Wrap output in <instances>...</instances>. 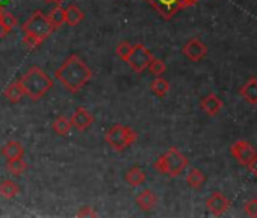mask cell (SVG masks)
I'll list each match as a JSON object with an SVG mask.
<instances>
[{
	"mask_svg": "<svg viewBox=\"0 0 257 218\" xmlns=\"http://www.w3.org/2000/svg\"><path fill=\"white\" fill-rule=\"evenodd\" d=\"M55 77L67 91L76 94L92 79V70L77 55H70L62 65L56 68Z\"/></svg>",
	"mask_w": 257,
	"mask_h": 218,
	"instance_id": "1",
	"label": "cell"
},
{
	"mask_svg": "<svg viewBox=\"0 0 257 218\" xmlns=\"http://www.w3.org/2000/svg\"><path fill=\"white\" fill-rule=\"evenodd\" d=\"M53 32H55V28L49 22L47 16L41 11H35L29 17V20L23 25V34H25L23 43L31 50H34L40 47Z\"/></svg>",
	"mask_w": 257,
	"mask_h": 218,
	"instance_id": "2",
	"label": "cell"
},
{
	"mask_svg": "<svg viewBox=\"0 0 257 218\" xmlns=\"http://www.w3.org/2000/svg\"><path fill=\"white\" fill-rule=\"evenodd\" d=\"M19 82L25 91V95H28L34 101L43 98L53 86V80L50 79V76L43 68H40L37 65L31 67L19 79Z\"/></svg>",
	"mask_w": 257,
	"mask_h": 218,
	"instance_id": "3",
	"label": "cell"
},
{
	"mask_svg": "<svg viewBox=\"0 0 257 218\" xmlns=\"http://www.w3.org/2000/svg\"><path fill=\"white\" fill-rule=\"evenodd\" d=\"M188 165H189V159L177 147H171L167 153H164L153 164V167L158 173L170 176V177L180 176L188 168Z\"/></svg>",
	"mask_w": 257,
	"mask_h": 218,
	"instance_id": "4",
	"label": "cell"
},
{
	"mask_svg": "<svg viewBox=\"0 0 257 218\" xmlns=\"http://www.w3.org/2000/svg\"><path fill=\"white\" fill-rule=\"evenodd\" d=\"M137 140H138V134L131 126H122V125L112 126L104 135L106 144L115 152L125 150L128 146H132Z\"/></svg>",
	"mask_w": 257,
	"mask_h": 218,
	"instance_id": "5",
	"label": "cell"
},
{
	"mask_svg": "<svg viewBox=\"0 0 257 218\" xmlns=\"http://www.w3.org/2000/svg\"><path fill=\"white\" fill-rule=\"evenodd\" d=\"M153 58H155L153 53H152L144 44H135V46H132L131 53H128L125 62H127L128 65H131V68H132L135 73L141 74L143 71L147 70L150 61H152Z\"/></svg>",
	"mask_w": 257,
	"mask_h": 218,
	"instance_id": "6",
	"label": "cell"
},
{
	"mask_svg": "<svg viewBox=\"0 0 257 218\" xmlns=\"http://www.w3.org/2000/svg\"><path fill=\"white\" fill-rule=\"evenodd\" d=\"M230 153H231V156L236 159V162H239V164L243 165V167H246V165L251 162V159L257 155L255 149H254L248 141H243V140L236 141V143L230 147Z\"/></svg>",
	"mask_w": 257,
	"mask_h": 218,
	"instance_id": "7",
	"label": "cell"
},
{
	"mask_svg": "<svg viewBox=\"0 0 257 218\" xmlns=\"http://www.w3.org/2000/svg\"><path fill=\"white\" fill-rule=\"evenodd\" d=\"M149 5H152L158 14L165 19V20H171L180 10V0H146Z\"/></svg>",
	"mask_w": 257,
	"mask_h": 218,
	"instance_id": "8",
	"label": "cell"
},
{
	"mask_svg": "<svg viewBox=\"0 0 257 218\" xmlns=\"http://www.w3.org/2000/svg\"><path fill=\"white\" fill-rule=\"evenodd\" d=\"M206 207L209 210L210 215L213 216H221L222 213H225L230 207V200L219 191H213L209 198L206 200Z\"/></svg>",
	"mask_w": 257,
	"mask_h": 218,
	"instance_id": "9",
	"label": "cell"
},
{
	"mask_svg": "<svg viewBox=\"0 0 257 218\" xmlns=\"http://www.w3.org/2000/svg\"><path fill=\"white\" fill-rule=\"evenodd\" d=\"M182 52H183V55H185L189 61H192V62H200V61L204 59L206 55H207V46H206L201 40H198V38H191V40L183 46Z\"/></svg>",
	"mask_w": 257,
	"mask_h": 218,
	"instance_id": "10",
	"label": "cell"
},
{
	"mask_svg": "<svg viewBox=\"0 0 257 218\" xmlns=\"http://www.w3.org/2000/svg\"><path fill=\"white\" fill-rule=\"evenodd\" d=\"M70 122H71V126L74 129H77L79 132H85L94 123V116L88 111L86 107L79 106L76 111H74V114L71 116Z\"/></svg>",
	"mask_w": 257,
	"mask_h": 218,
	"instance_id": "11",
	"label": "cell"
},
{
	"mask_svg": "<svg viewBox=\"0 0 257 218\" xmlns=\"http://www.w3.org/2000/svg\"><path fill=\"white\" fill-rule=\"evenodd\" d=\"M200 106H201V109L207 116L215 117L222 109V100L216 94H207L206 97L201 98Z\"/></svg>",
	"mask_w": 257,
	"mask_h": 218,
	"instance_id": "12",
	"label": "cell"
},
{
	"mask_svg": "<svg viewBox=\"0 0 257 218\" xmlns=\"http://www.w3.org/2000/svg\"><path fill=\"white\" fill-rule=\"evenodd\" d=\"M239 94L242 95V98L249 103V104H257V79L251 77L240 89Z\"/></svg>",
	"mask_w": 257,
	"mask_h": 218,
	"instance_id": "13",
	"label": "cell"
},
{
	"mask_svg": "<svg viewBox=\"0 0 257 218\" xmlns=\"http://www.w3.org/2000/svg\"><path fill=\"white\" fill-rule=\"evenodd\" d=\"M2 155L10 161V159H17V158H23L25 156V147L22 143L19 141H8L4 147H2Z\"/></svg>",
	"mask_w": 257,
	"mask_h": 218,
	"instance_id": "14",
	"label": "cell"
},
{
	"mask_svg": "<svg viewBox=\"0 0 257 218\" xmlns=\"http://www.w3.org/2000/svg\"><path fill=\"white\" fill-rule=\"evenodd\" d=\"M158 203V195L152 191V189H144L138 194L137 197V204L143 209V210H150L156 206Z\"/></svg>",
	"mask_w": 257,
	"mask_h": 218,
	"instance_id": "15",
	"label": "cell"
},
{
	"mask_svg": "<svg viewBox=\"0 0 257 218\" xmlns=\"http://www.w3.org/2000/svg\"><path fill=\"white\" fill-rule=\"evenodd\" d=\"M85 19V14L82 13V10L76 5H70L68 8H65V23L71 28L79 26Z\"/></svg>",
	"mask_w": 257,
	"mask_h": 218,
	"instance_id": "16",
	"label": "cell"
},
{
	"mask_svg": "<svg viewBox=\"0 0 257 218\" xmlns=\"http://www.w3.org/2000/svg\"><path fill=\"white\" fill-rule=\"evenodd\" d=\"M4 95L8 98V101H11V103H19V101L25 97V91H23L20 82H19V80H14L13 83H10V85L7 86Z\"/></svg>",
	"mask_w": 257,
	"mask_h": 218,
	"instance_id": "17",
	"label": "cell"
},
{
	"mask_svg": "<svg viewBox=\"0 0 257 218\" xmlns=\"http://www.w3.org/2000/svg\"><path fill=\"white\" fill-rule=\"evenodd\" d=\"M186 183L192 188V189H200L203 188V185L206 183V176L201 170L198 168H191L186 174Z\"/></svg>",
	"mask_w": 257,
	"mask_h": 218,
	"instance_id": "18",
	"label": "cell"
},
{
	"mask_svg": "<svg viewBox=\"0 0 257 218\" xmlns=\"http://www.w3.org/2000/svg\"><path fill=\"white\" fill-rule=\"evenodd\" d=\"M124 179L131 186H141L146 182V173L140 167H132L125 173Z\"/></svg>",
	"mask_w": 257,
	"mask_h": 218,
	"instance_id": "19",
	"label": "cell"
},
{
	"mask_svg": "<svg viewBox=\"0 0 257 218\" xmlns=\"http://www.w3.org/2000/svg\"><path fill=\"white\" fill-rule=\"evenodd\" d=\"M170 88H171L170 82H168L167 79H164L162 76H158V77L150 83V89H152V92H153L156 97H159V98L165 97V95L170 92Z\"/></svg>",
	"mask_w": 257,
	"mask_h": 218,
	"instance_id": "20",
	"label": "cell"
},
{
	"mask_svg": "<svg viewBox=\"0 0 257 218\" xmlns=\"http://www.w3.org/2000/svg\"><path fill=\"white\" fill-rule=\"evenodd\" d=\"M49 22L52 23V26L55 28V31L58 28H61L65 23V8H62V5H56L49 14H47Z\"/></svg>",
	"mask_w": 257,
	"mask_h": 218,
	"instance_id": "21",
	"label": "cell"
},
{
	"mask_svg": "<svg viewBox=\"0 0 257 218\" xmlns=\"http://www.w3.org/2000/svg\"><path fill=\"white\" fill-rule=\"evenodd\" d=\"M19 192H20V188H19V185L14 180L7 179V180H4L2 183H0V195L8 198V200L17 197Z\"/></svg>",
	"mask_w": 257,
	"mask_h": 218,
	"instance_id": "22",
	"label": "cell"
},
{
	"mask_svg": "<svg viewBox=\"0 0 257 218\" xmlns=\"http://www.w3.org/2000/svg\"><path fill=\"white\" fill-rule=\"evenodd\" d=\"M52 128H53V131L58 134V135H61V137H67L68 134H70V131H71V122H70V119H67L65 116H59L58 119H55V122H53V125H52Z\"/></svg>",
	"mask_w": 257,
	"mask_h": 218,
	"instance_id": "23",
	"label": "cell"
},
{
	"mask_svg": "<svg viewBox=\"0 0 257 218\" xmlns=\"http://www.w3.org/2000/svg\"><path fill=\"white\" fill-rule=\"evenodd\" d=\"M7 170L14 174V176H22L26 170H28V162L23 158H17V159H10L7 164Z\"/></svg>",
	"mask_w": 257,
	"mask_h": 218,
	"instance_id": "24",
	"label": "cell"
},
{
	"mask_svg": "<svg viewBox=\"0 0 257 218\" xmlns=\"http://www.w3.org/2000/svg\"><path fill=\"white\" fill-rule=\"evenodd\" d=\"M147 70L153 74V76H162L165 71H167V64L162 61V59H158V58H153L147 67Z\"/></svg>",
	"mask_w": 257,
	"mask_h": 218,
	"instance_id": "25",
	"label": "cell"
},
{
	"mask_svg": "<svg viewBox=\"0 0 257 218\" xmlns=\"http://www.w3.org/2000/svg\"><path fill=\"white\" fill-rule=\"evenodd\" d=\"M131 49H132V44H131V43H128V41H122V43H119V44L116 46V55H118L122 61H125L127 56H128V53H131Z\"/></svg>",
	"mask_w": 257,
	"mask_h": 218,
	"instance_id": "26",
	"label": "cell"
},
{
	"mask_svg": "<svg viewBox=\"0 0 257 218\" xmlns=\"http://www.w3.org/2000/svg\"><path fill=\"white\" fill-rule=\"evenodd\" d=\"M243 210H245V213H246L248 216L255 218V216H257V198L248 200V201L245 203V206H243Z\"/></svg>",
	"mask_w": 257,
	"mask_h": 218,
	"instance_id": "27",
	"label": "cell"
},
{
	"mask_svg": "<svg viewBox=\"0 0 257 218\" xmlns=\"http://www.w3.org/2000/svg\"><path fill=\"white\" fill-rule=\"evenodd\" d=\"M76 215H77V216H97V212L94 210L92 206L86 204V206H82V207L77 210Z\"/></svg>",
	"mask_w": 257,
	"mask_h": 218,
	"instance_id": "28",
	"label": "cell"
},
{
	"mask_svg": "<svg viewBox=\"0 0 257 218\" xmlns=\"http://www.w3.org/2000/svg\"><path fill=\"white\" fill-rule=\"evenodd\" d=\"M246 167H248L249 173H251L252 176H255V177H257V155L251 159V162H249Z\"/></svg>",
	"mask_w": 257,
	"mask_h": 218,
	"instance_id": "29",
	"label": "cell"
},
{
	"mask_svg": "<svg viewBox=\"0 0 257 218\" xmlns=\"http://www.w3.org/2000/svg\"><path fill=\"white\" fill-rule=\"evenodd\" d=\"M44 2H49V4H56V5H62V2H65V0H44Z\"/></svg>",
	"mask_w": 257,
	"mask_h": 218,
	"instance_id": "30",
	"label": "cell"
},
{
	"mask_svg": "<svg viewBox=\"0 0 257 218\" xmlns=\"http://www.w3.org/2000/svg\"><path fill=\"white\" fill-rule=\"evenodd\" d=\"M194 2H198V0H194Z\"/></svg>",
	"mask_w": 257,
	"mask_h": 218,
	"instance_id": "31",
	"label": "cell"
}]
</instances>
